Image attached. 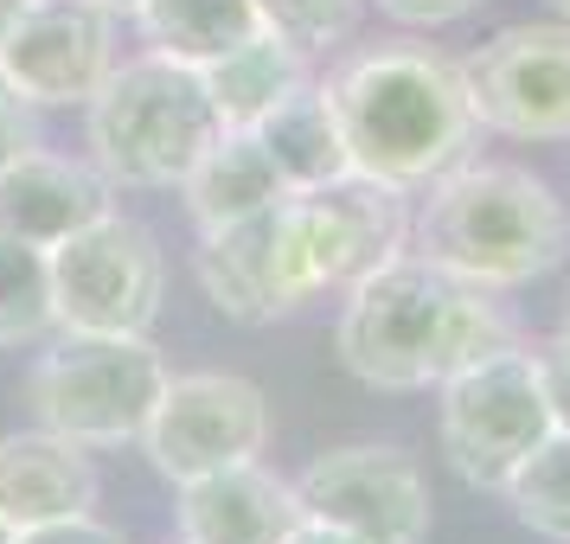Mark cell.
Here are the masks:
<instances>
[{"label":"cell","instance_id":"obj_1","mask_svg":"<svg viewBox=\"0 0 570 544\" xmlns=\"http://www.w3.org/2000/svg\"><path fill=\"white\" fill-rule=\"evenodd\" d=\"M507 346H519V327L493 288L462 283L411 250L346 288L334 327L340 365L372 390H436Z\"/></svg>","mask_w":570,"mask_h":544},{"label":"cell","instance_id":"obj_2","mask_svg":"<svg viewBox=\"0 0 570 544\" xmlns=\"http://www.w3.org/2000/svg\"><path fill=\"white\" fill-rule=\"evenodd\" d=\"M327 97H334L353 174L404 186V192H423L436 174L462 167L481 129L462 65L436 58L430 46H379L346 58L340 71H327Z\"/></svg>","mask_w":570,"mask_h":544},{"label":"cell","instance_id":"obj_3","mask_svg":"<svg viewBox=\"0 0 570 544\" xmlns=\"http://www.w3.org/2000/svg\"><path fill=\"white\" fill-rule=\"evenodd\" d=\"M411 257L507 295L570 257V211L532 167L462 160L411 206Z\"/></svg>","mask_w":570,"mask_h":544},{"label":"cell","instance_id":"obj_4","mask_svg":"<svg viewBox=\"0 0 570 544\" xmlns=\"http://www.w3.org/2000/svg\"><path fill=\"white\" fill-rule=\"evenodd\" d=\"M90 129V160L104 167L116 192H167L180 186L206 148L225 135L218 109L206 97V78L193 65H174L160 52L122 58L104 78V90L83 103Z\"/></svg>","mask_w":570,"mask_h":544},{"label":"cell","instance_id":"obj_5","mask_svg":"<svg viewBox=\"0 0 570 544\" xmlns=\"http://www.w3.org/2000/svg\"><path fill=\"white\" fill-rule=\"evenodd\" d=\"M167 359L148 334H46V353L32 359L27 397L39 423L83 448H122L141 442L167 390Z\"/></svg>","mask_w":570,"mask_h":544},{"label":"cell","instance_id":"obj_6","mask_svg":"<svg viewBox=\"0 0 570 544\" xmlns=\"http://www.w3.org/2000/svg\"><path fill=\"white\" fill-rule=\"evenodd\" d=\"M436 397H442L436 404L442 455L468 487H488V493L507 487L513 467L558 429L525 346H507V353L455 372L449 385H436Z\"/></svg>","mask_w":570,"mask_h":544},{"label":"cell","instance_id":"obj_7","mask_svg":"<svg viewBox=\"0 0 570 544\" xmlns=\"http://www.w3.org/2000/svg\"><path fill=\"white\" fill-rule=\"evenodd\" d=\"M167 263L148 225L109 211L78 237L52 244V301L71 334H148L160 314Z\"/></svg>","mask_w":570,"mask_h":544},{"label":"cell","instance_id":"obj_8","mask_svg":"<svg viewBox=\"0 0 570 544\" xmlns=\"http://www.w3.org/2000/svg\"><path fill=\"white\" fill-rule=\"evenodd\" d=\"M474 122L507 141H570V27H500L462 58Z\"/></svg>","mask_w":570,"mask_h":544},{"label":"cell","instance_id":"obj_9","mask_svg":"<svg viewBox=\"0 0 570 544\" xmlns=\"http://www.w3.org/2000/svg\"><path fill=\"white\" fill-rule=\"evenodd\" d=\"M263 442H269V397L263 385L237 378V372H186L167 378L155 416L141 429V448L155 462L160 481H199L218 467L257 462Z\"/></svg>","mask_w":570,"mask_h":544},{"label":"cell","instance_id":"obj_10","mask_svg":"<svg viewBox=\"0 0 570 544\" xmlns=\"http://www.w3.org/2000/svg\"><path fill=\"white\" fill-rule=\"evenodd\" d=\"M288 231H295L314 295H327V288L346 295L372 269L411 250V192L346 174L321 192H288Z\"/></svg>","mask_w":570,"mask_h":544},{"label":"cell","instance_id":"obj_11","mask_svg":"<svg viewBox=\"0 0 570 544\" xmlns=\"http://www.w3.org/2000/svg\"><path fill=\"white\" fill-rule=\"evenodd\" d=\"M302 513L340 525L360 544H423L430 538V481L416 474L404 448L385 442H346L302 467L295 481Z\"/></svg>","mask_w":570,"mask_h":544},{"label":"cell","instance_id":"obj_12","mask_svg":"<svg viewBox=\"0 0 570 544\" xmlns=\"http://www.w3.org/2000/svg\"><path fill=\"white\" fill-rule=\"evenodd\" d=\"M116 65V13L97 0H32L0 46V78L32 109H83Z\"/></svg>","mask_w":570,"mask_h":544},{"label":"cell","instance_id":"obj_13","mask_svg":"<svg viewBox=\"0 0 570 544\" xmlns=\"http://www.w3.org/2000/svg\"><path fill=\"white\" fill-rule=\"evenodd\" d=\"M193 269H199L206 301L225 320H237V327H269V320H288L295 308L314 301L295 231H288V199L257 211V218H244V225L199 231Z\"/></svg>","mask_w":570,"mask_h":544},{"label":"cell","instance_id":"obj_14","mask_svg":"<svg viewBox=\"0 0 570 544\" xmlns=\"http://www.w3.org/2000/svg\"><path fill=\"white\" fill-rule=\"evenodd\" d=\"M109 211H116V180L97 160L27 148L13 167H0V231L27 237L39 250L78 237L83 225H97Z\"/></svg>","mask_w":570,"mask_h":544},{"label":"cell","instance_id":"obj_15","mask_svg":"<svg viewBox=\"0 0 570 544\" xmlns=\"http://www.w3.org/2000/svg\"><path fill=\"white\" fill-rule=\"evenodd\" d=\"M302 525L295 481L263 462H237L180 487V544H283Z\"/></svg>","mask_w":570,"mask_h":544},{"label":"cell","instance_id":"obj_16","mask_svg":"<svg viewBox=\"0 0 570 544\" xmlns=\"http://www.w3.org/2000/svg\"><path fill=\"white\" fill-rule=\"evenodd\" d=\"M97 462L90 448L58 429H20V436H0V518L13 532L27 525H52L71 513H97Z\"/></svg>","mask_w":570,"mask_h":544},{"label":"cell","instance_id":"obj_17","mask_svg":"<svg viewBox=\"0 0 570 544\" xmlns=\"http://www.w3.org/2000/svg\"><path fill=\"white\" fill-rule=\"evenodd\" d=\"M180 192H186V218L199 231H225V225H244L257 211L283 206L288 180L276 174V160L257 141V129H225L206 148V160L180 180Z\"/></svg>","mask_w":570,"mask_h":544},{"label":"cell","instance_id":"obj_18","mask_svg":"<svg viewBox=\"0 0 570 544\" xmlns=\"http://www.w3.org/2000/svg\"><path fill=\"white\" fill-rule=\"evenodd\" d=\"M257 141L269 148V160H276V174L288 180V192H321V186H334L353 174V155H346V135H340L327 78H308L295 97H283L257 122Z\"/></svg>","mask_w":570,"mask_h":544},{"label":"cell","instance_id":"obj_19","mask_svg":"<svg viewBox=\"0 0 570 544\" xmlns=\"http://www.w3.org/2000/svg\"><path fill=\"white\" fill-rule=\"evenodd\" d=\"M199 78H206V97H212L225 129H257L283 97H295L314 78V58L302 46L276 39V32H257L237 52H225L218 65H206Z\"/></svg>","mask_w":570,"mask_h":544},{"label":"cell","instance_id":"obj_20","mask_svg":"<svg viewBox=\"0 0 570 544\" xmlns=\"http://www.w3.org/2000/svg\"><path fill=\"white\" fill-rule=\"evenodd\" d=\"M135 27H141V46L148 52L206 71L225 52H237L244 39H257L263 20H257L250 0H141L135 7Z\"/></svg>","mask_w":570,"mask_h":544},{"label":"cell","instance_id":"obj_21","mask_svg":"<svg viewBox=\"0 0 570 544\" xmlns=\"http://www.w3.org/2000/svg\"><path fill=\"white\" fill-rule=\"evenodd\" d=\"M46 334H58L52 250L0 231V346H32Z\"/></svg>","mask_w":570,"mask_h":544},{"label":"cell","instance_id":"obj_22","mask_svg":"<svg viewBox=\"0 0 570 544\" xmlns=\"http://www.w3.org/2000/svg\"><path fill=\"white\" fill-rule=\"evenodd\" d=\"M507 506L525 532H539L551 544H570V429H551V436L513 467L507 481Z\"/></svg>","mask_w":570,"mask_h":544},{"label":"cell","instance_id":"obj_23","mask_svg":"<svg viewBox=\"0 0 570 544\" xmlns=\"http://www.w3.org/2000/svg\"><path fill=\"white\" fill-rule=\"evenodd\" d=\"M250 7H257L263 32H276V39H288L314 58L340 39H353L365 0H250Z\"/></svg>","mask_w":570,"mask_h":544},{"label":"cell","instance_id":"obj_24","mask_svg":"<svg viewBox=\"0 0 570 544\" xmlns=\"http://www.w3.org/2000/svg\"><path fill=\"white\" fill-rule=\"evenodd\" d=\"M525 353H532L539 390H544V404H551V423L570 429V327L551 334V339H539V346H525Z\"/></svg>","mask_w":570,"mask_h":544},{"label":"cell","instance_id":"obj_25","mask_svg":"<svg viewBox=\"0 0 570 544\" xmlns=\"http://www.w3.org/2000/svg\"><path fill=\"white\" fill-rule=\"evenodd\" d=\"M13 544H129L116 525H104L97 513H71V518H52V525H27Z\"/></svg>","mask_w":570,"mask_h":544},{"label":"cell","instance_id":"obj_26","mask_svg":"<svg viewBox=\"0 0 570 544\" xmlns=\"http://www.w3.org/2000/svg\"><path fill=\"white\" fill-rule=\"evenodd\" d=\"M385 20H397V27H455V20H468L481 0H372Z\"/></svg>","mask_w":570,"mask_h":544},{"label":"cell","instance_id":"obj_27","mask_svg":"<svg viewBox=\"0 0 570 544\" xmlns=\"http://www.w3.org/2000/svg\"><path fill=\"white\" fill-rule=\"evenodd\" d=\"M27 148H39V141H32V103L0 78V167H13Z\"/></svg>","mask_w":570,"mask_h":544},{"label":"cell","instance_id":"obj_28","mask_svg":"<svg viewBox=\"0 0 570 544\" xmlns=\"http://www.w3.org/2000/svg\"><path fill=\"white\" fill-rule=\"evenodd\" d=\"M283 544H360V538H353V532H340V525H321V518L302 513V525H295Z\"/></svg>","mask_w":570,"mask_h":544},{"label":"cell","instance_id":"obj_29","mask_svg":"<svg viewBox=\"0 0 570 544\" xmlns=\"http://www.w3.org/2000/svg\"><path fill=\"white\" fill-rule=\"evenodd\" d=\"M32 0H0V46H7V32L20 27V13H27Z\"/></svg>","mask_w":570,"mask_h":544},{"label":"cell","instance_id":"obj_30","mask_svg":"<svg viewBox=\"0 0 570 544\" xmlns=\"http://www.w3.org/2000/svg\"><path fill=\"white\" fill-rule=\"evenodd\" d=\"M97 7H109L116 20H122V13H129V20H135V7H141V0H97Z\"/></svg>","mask_w":570,"mask_h":544},{"label":"cell","instance_id":"obj_31","mask_svg":"<svg viewBox=\"0 0 570 544\" xmlns=\"http://www.w3.org/2000/svg\"><path fill=\"white\" fill-rule=\"evenodd\" d=\"M13 538H20V532H13V525H7V518H0V544H13Z\"/></svg>","mask_w":570,"mask_h":544},{"label":"cell","instance_id":"obj_32","mask_svg":"<svg viewBox=\"0 0 570 544\" xmlns=\"http://www.w3.org/2000/svg\"><path fill=\"white\" fill-rule=\"evenodd\" d=\"M551 7H558V20H564V27H570V0H551Z\"/></svg>","mask_w":570,"mask_h":544},{"label":"cell","instance_id":"obj_33","mask_svg":"<svg viewBox=\"0 0 570 544\" xmlns=\"http://www.w3.org/2000/svg\"><path fill=\"white\" fill-rule=\"evenodd\" d=\"M564 327H570V314H564Z\"/></svg>","mask_w":570,"mask_h":544}]
</instances>
